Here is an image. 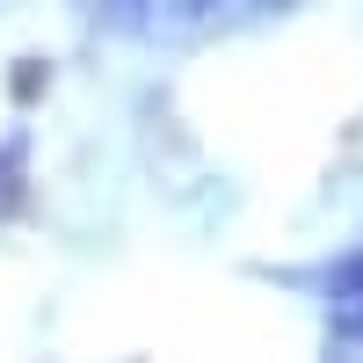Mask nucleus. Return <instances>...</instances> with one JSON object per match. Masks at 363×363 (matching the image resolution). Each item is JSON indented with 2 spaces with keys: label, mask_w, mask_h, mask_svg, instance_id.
<instances>
[{
  "label": "nucleus",
  "mask_w": 363,
  "mask_h": 363,
  "mask_svg": "<svg viewBox=\"0 0 363 363\" xmlns=\"http://www.w3.org/2000/svg\"><path fill=\"white\" fill-rule=\"evenodd\" d=\"M327 335L335 342H363V247L327 277Z\"/></svg>",
  "instance_id": "nucleus-1"
},
{
  "label": "nucleus",
  "mask_w": 363,
  "mask_h": 363,
  "mask_svg": "<svg viewBox=\"0 0 363 363\" xmlns=\"http://www.w3.org/2000/svg\"><path fill=\"white\" fill-rule=\"evenodd\" d=\"M22 182H29V167H22V138H8V145H0V218H15V211H22Z\"/></svg>",
  "instance_id": "nucleus-2"
}]
</instances>
